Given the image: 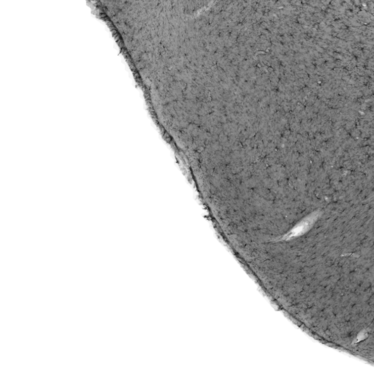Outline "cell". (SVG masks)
<instances>
[{
  "label": "cell",
  "instance_id": "6da1fadb",
  "mask_svg": "<svg viewBox=\"0 0 374 374\" xmlns=\"http://www.w3.org/2000/svg\"><path fill=\"white\" fill-rule=\"evenodd\" d=\"M316 219V214L306 218L304 220L301 221L299 224H298L294 229H293V230L290 231L286 236H284L283 240H289V239H293V238L297 237V236H300V235L307 232L308 229H310V227L314 224Z\"/></svg>",
  "mask_w": 374,
  "mask_h": 374
}]
</instances>
